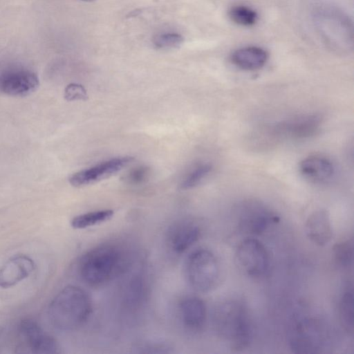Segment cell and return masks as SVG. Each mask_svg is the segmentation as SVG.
<instances>
[{
	"label": "cell",
	"instance_id": "obj_1",
	"mask_svg": "<svg viewBox=\"0 0 354 354\" xmlns=\"http://www.w3.org/2000/svg\"><path fill=\"white\" fill-rule=\"evenodd\" d=\"M129 266V258L124 248L114 243H105L83 254L77 270L87 285L100 287L122 274Z\"/></svg>",
	"mask_w": 354,
	"mask_h": 354
},
{
	"label": "cell",
	"instance_id": "obj_2",
	"mask_svg": "<svg viewBox=\"0 0 354 354\" xmlns=\"http://www.w3.org/2000/svg\"><path fill=\"white\" fill-rule=\"evenodd\" d=\"M93 304L82 288L68 286L62 289L49 306L52 324L62 330H73L82 326L90 318Z\"/></svg>",
	"mask_w": 354,
	"mask_h": 354
},
{
	"label": "cell",
	"instance_id": "obj_3",
	"mask_svg": "<svg viewBox=\"0 0 354 354\" xmlns=\"http://www.w3.org/2000/svg\"><path fill=\"white\" fill-rule=\"evenodd\" d=\"M216 330L235 351L247 348L252 339L251 319L245 305L230 299L219 304L214 314Z\"/></svg>",
	"mask_w": 354,
	"mask_h": 354
},
{
	"label": "cell",
	"instance_id": "obj_4",
	"mask_svg": "<svg viewBox=\"0 0 354 354\" xmlns=\"http://www.w3.org/2000/svg\"><path fill=\"white\" fill-rule=\"evenodd\" d=\"M184 272L187 283L194 290L207 292L214 288L218 282L220 266L213 252L200 248L187 257Z\"/></svg>",
	"mask_w": 354,
	"mask_h": 354
},
{
	"label": "cell",
	"instance_id": "obj_5",
	"mask_svg": "<svg viewBox=\"0 0 354 354\" xmlns=\"http://www.w3.org/2000/svg\"><path fill=\"white\" fill-rule=\"evenodd\" d=\"M325 326L311 316H297L290 326L288 344L296 353H319L326 341Z\"/></svg>",
	"mask_w": 354,
	"mask_h": 354
},
{
	"label": "cell",
	"instance_id": "obj_6",
	"mask_svg": "<svg viewBox=\"0 0 354 354\" xmlns=\"http://www.w3.org/2000/svg\"><path fill=\"white\" fill-rule=\"evenodd\" d=\"M235 259L239 268L251 277L263 276L270 266V257L266 248L256 239L242 241L236 250Z\"/></svg>",
	"mask_w": 354,
	"mask_h": 354
},
{
	"label": "cell",
	"instance_id": "obj_7",
	"mask_svg": "<svg viewBox=\"0 0 354 354\" xmlns=\"http://www.w3.org/2000/svg\"><path fill=\"white\" fill-rule=\"evenodd\" d=\"M238 214L240 227L254 235L263 233L280 221L276 213L264 204L255 201L243 202L239 207Z\"/></svg>",
	"mask_w": 354,
	"mask_h": 354
},
{
	"label": "cell",
	"instance_id": "obj_8",
	"mask_svg": "<svg viewBox=\"0 0 354 354\" xmlns=\"http://www.w3.org/2000/svg\"><path fill=\"white\" fill-rule=\"evenodd\" d=\"M133 160L134 158L131 156L110 159L73 174L69 178V182L74 187H83L93 184L118 173Z\"/></svg>",
	"mask_w": 354,
	"mask_h": 354
},
{
	"label": "cell",
	"instance_id": "obj_9",
	"mask_svg": "<svg viewBox=\"0 0 354 354\" xmlns=\"http://www.w3.org/2000/svg\"><path fill=\"white\" fill-rule=\"evenodd\" d=\"M199 225L190 220H181L169 227L167 244L171 252L180 255L189 250L200 238Z\"/></svg>",
	"mask_w": 354,
	"mask_h": 354
},
{
	"label": "cell",
	"instance_id": "obj_10",
	"mask_svg": "<svg viewBox=\"0 0 354 354\" xmlns=\"http://www.w3.org/2000/svg\"><path fill=\"white\" fill-rule=\"evenodd\" d=\"M38 86L37 76L28 70H11L0 75V91L9 95L25 96Z\"/></svg>",
	"mask_w": 354,
	"mask_h": 354
},
{
	"label": "cell",
	"instance_id": "obj_11",
	"mask_svg": "<svg viewBox=\"0 0 354 354\" xmlns=\"http://www.w3.org/2000/svg\"><path fill=\"white\" fill-rule=\"evenodd\" d=\"M19 328L22 336L33 353L39 354L59 353V345L57 341L53 337L45 334L35 321L23 320Z\"/></svg>",
	"mask_w": 354,
	"mask_h": 354
},
{
	"label": "cell",
	"instance_id": "obj_12",
	"mask_svg": "<svg viewBox=\"0 0 354 354\" xmlns=\"http://www.w3.org/2000/svg\"><path fill=\"white\" fill-rule=\"evenodd\" d=\"M299 171L307 180L314 183H325L333 178L335 167L333 162L322 155H312L299 163Z\"/></svg>",
	"mask_w": 354,
	"mask_h": 354
},
{
	"label": "cell",
	"instance_id": "obj_13",
	"mask_svg": "<svg viewBox=\"0 0 354 354\" xmlns=\"http://www.w3.org/2000/svg\"><path fill=\"white\" fill-rule=\"evenodd\" d=\"M35 269L28 257L19 255L10 259L0 269V286L8 288L28 277Z\"/></svg>",
	"mask_w": 354,
	"mask_h": 354
},
{
	"label": "cell",
	"instance_id": "obj_14",
	"mask_svg": "<svg viewBox=\"0 0 354 354\" xmlns=\"http://www.w3.org/2000/svg\"><path fill=\"white\" fill-rule=\"evenodd\" d=\"M307 237L319 246L327 245L333 238V231L329 214L325 209L313 212L305 224Z\"/></svg>",
	"mask_w": 354,
	"mask_h": 354
},
{
	"label": "cell",
	"instance_id": "obj_15",
	"mask_svg": "<svg viewBox=\"0 0 354 354\" xmlns=\"http://www.w3.org/2000/svg\"><path fill=\"white\" fill-rule=\"evenodd\" d=\"M180 317L183 326L192 331L201 330L205 325L207 309L204 301L196 297H187L179 304Z\"/></svg>",
	"mask_w": 354,
	"mask_h": 354
},
{
	"label": "cell",
	"instance_id": "obj_16",
	"mask_svg": "<svg viewBox=\"0 0 354 354\" xmlns=\"http://www.w3.org/2000/svg\"><path fill=\"white\" fill-rule=\"evenodd\" d=\"M321 124L315 115L299 116L278 126L279 131L290 138H304L314 135Z\"/></svg>",
	"mask_w": 354,
	"mask_h": 354
},
{
	"label": "cell",
	"instance_id": "obj_17",
	"mask_svg": "<svg viewBox=\"0 0 354 354\" xmlns=\"http://www.w3.org/2000/svg\"><path fill=\"white\" fill-rule=\"evenodd\" d=\"M267 52L257 46H247L233 52L231 61L236 67L245 71L261 68L268 60Z\"/></svg>",
	"mask_w": 354,
	"mask_h": 354
},
{
	"label": "cell",
	"instance_id": "obj_18",
	"mask_svg": "<svg viewBox=\"0 0 354 354\" xmlns=\"http://www.w3.org/2000/svg\"><path fill=\"white\" fill-rule=\"evenodd\" d=\"M146 292L145 281L142 275L131 277L124 289V300L127 307L137 308L142 303Z\"/></svg>",
	"mask_w": 354,
	"mask_h": 354
},
{
	"label": "cell",
	"instance_id": "obj_19",
	"mask_svg": "<svg viewBox=\"0 0 354 354\" xmlns=\"http://www.w3.org/2000/svg\"><path fill=\"white\" fill-rule=\"evenodd\" d=\"M114 214L112 209H101L75 216L71 222L73 228L82 230L93 227L110 220Z\"/></svg>",
	"mask_w": 354,
	"mask_h": 354
},
{
	"label": "cell",
	"instance_id": "obj_20",
	"mask_svg": "<svg viewBox=\"0 0 354 354\" xmlns=\"http://www.w3.org/2000/svg\"><path fill=\"white\" fill-rule=\"evenodd\" d=\"M352 287L348 286L342 295L339 306V318L345 330L353 333L354 297Z\"/></svg>",
	"mask_w": 354,
	"mask_h": 354
},
{
	"label": "cell",
	"instance_id": "obj_21",
	"mask_svg": "<svg viewBox=\"0 0 354 354\" xmlns=\"http://www.w3.org/2000/svg\"><path fill=\"white\" fill-rule=\"evenodd\" d=\"M229 17L233 22L242 26H253L258 17L253 9L243 5L232 7L229 11Z\"/></svg>",
	"mask_w": 354,
	"mask_h": 354
},
{
	"label": "cell",
	"instance_id": "obj_22",
	"mask_svg": "<svg viewBox=\"0 0 354 354\" xmlns=\"http://www.w3.org/2000/svg\"><path fill=\"white\" fill-rule=\"evenodd\" d=\"M335 262L342 268H348L353 265V241L348 239L335 244L333 247Z\"/></svg>",
	"mask_w": 354,
	"mask_h": 354
},
{
	"label": "cell",
	"instance_id": "obj_23",
	"mask_svg": "<svg viewBox=\"0 0 354 354\" xmlns=\"http://www.w3.org/2000/svg\"><path fill=\"white\" fill-rule=\"evenodd\" d=\"M212 166L209 163H202L196 166L182 181L181 189H192L199 185L212 171Z\"/></svg>",
	"mask_w": 354,
	"mask_h": 354
},
{
	"label": "cell",
	"instance_id": "obj_24",
	"mask_svg": "<svg viewBox=\"0 0 354 354\" xmlns=\"http://www.w3.org/2000/svg\"><path fill=\"white\" fill-rule=\"evenodd\" d=\"M134 352L138 353H170L172 346L168 343L160 341H145L136 344Z\"/></svg>",
	"mask_w": 354,
	"mask_h": 354
},
{
	"label": "cell",
	"instance_id": "obj_25",
	"mask_svg": "<svg viewBox=\"0 0 354 354\" xmlns=\"http://www.w3.org/2000/svg\"><path fill=\"white\" fill-rule=\"evenodd\" d=\"M184 41L182 35L177 33H166L156 36L153 44L158 48H170L179 46Z\"/></svg>",
	"mask_w": 354,
	"mask_h": 354
},
{
	"label": "cell",
	"instance_id": "obj_26",
	"mask_svg": "<svg viewBox=\"0 0 354 354\" xmlns=\"http://www.w3.org/2000/svg\"><path fill=\"white\" fill-rule=\"evenodd\" d=\"M64 97L68 101L85 100L88 95L83 86L77 84H70L65 88Z\"/></svg>",
	"mask_w": 354,
	"mask_h": 354
},
{
	"label": "cell",
	"instance_id": "obj_27",
	"mask_svg": "<svg viewBox=\"0 0 354 354\" xmlns=\"http://www.w3.org/2000/svg\"><path fill=\"white\" fill-rule=\"evenodd\" d=\"M149 175V169L140 166L131 169L125 176V180L131 184H139L145 180Z\"/></svg>",
	"mask_w": 354,
	"mask_h": 354
},
{
	"label": "cell",
	"instance_id": "obj_28",
	"mask_svg": "<svg viewBox=\"0 0 354 354\" xmlns=\"http://www.w3.org/2000/svg\"><path fill=\"white\" fill-rule=\"evenodd\" d=\"M82 1L91 2V1H95V0H82Z\"/></svg>",
	"mask_w": 354,
	"mask_h": 354
}]
</instances>
